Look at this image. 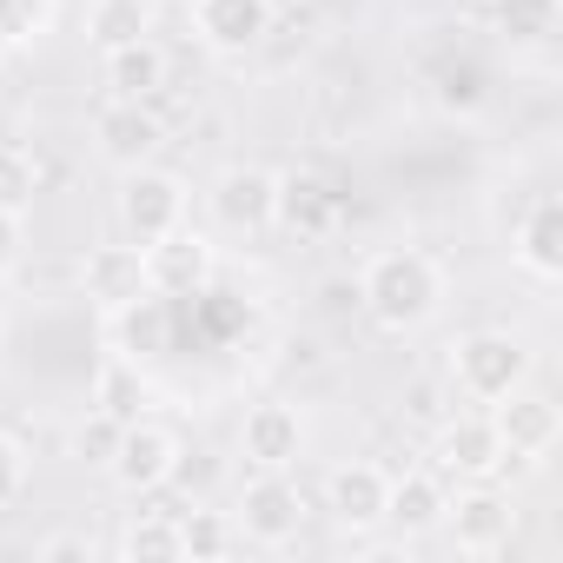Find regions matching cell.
Listing matches in <instances>:
<instances>
[{"label":"cell","instance_id":"obj_1","mask_svg":"<svg viewBox=\"0 0 563 563\" xmlns=\"http://www.w3.org/2000/svg\"><path fill=\"white\" fill-rule=\"evenodd\" d=\"M358 306L378 332L405 339V332H424L438 312H444V265L418 245H385L365 258L358 272Z\"/></svg>","mask_w":563,"mask_h":563},{"label":"cell","instance_id":"obj_2","mask_svg":"<svg viewBox=\"0 0 563 563\" xmlns=\"http://www.w3.org/2000/svg\"><path fill=\"white\" fill-rule=\"evenodd\" d=\"M179 457H186L179 431L140 411V418H126V424L113 431V444H107L100 464H107L113 490H126V497H159V490L179 477Z\"/></svg>","mask_w":563,"mask_h":563},{"label":"cell","instance_id":"obj_3","mask_svg":"<svg viewBox=\"0 0 563 563\" xmlns=\"http://www.w3.org/2000/svg\"><path fill=\"white\" fill-rule=\"evenodd\" d=\"M186 206H192V192H186V179H179L173 166L146 159V166H126V173H120L113 219H120V232H126L133 245H153L159 232L186 225Z\"/></svg>","mask_w":563,"mask_h":563},{"label":"cell","instance_id":"obj_4","mask_svg":"<svg viewBox=\"0 0 563 563\" xmlns=\"http://www.w3.org/2000/svg\"><path fill=\"white\" fill-rule=\"evenodd\" d=\"M438 530L451 537L457 556H504L510 537H517V504H510V490H504L497 477H490V484H457V490L444 497Z\"/></svg>","mask_w":563,"mask_h":563},{"label":"cell","instance_id":"obj_5","mask_svg":"<svg viewBox=\"0 0 563 563\" xmlns=\"http://www.w3.org/2000/svg\"><path fill=\"white\" fill-rule=\"evenodd\" d=\"M451 385L471 405H497L504 391L530 385V345L510 332H464L451 345Z\"/></svg>","mask_w":563,"mask_h":563},{"label":"cell","instance_id":"obj_6","mask_svg":"<svg viewBox=\"0 0 563 563\" xmlns=\"http://www.w3.org/2000/svg\"><path fill=\"white\" fill-rule=\"evenodd\" d=\"M232 530L258 550H286L299 530H306V490L292 484V471H252L239 484V510H232Z\"/></svg>","mask_w":563,"mask_h":563},{"label":"cell","instance_id":"obj_7","mask_svg":"<svg viewBox=\"0 0 563 563\" xmlns=\"http://www.w3.org/2000/svg\"><path fill=\"white\" fill-rule=\"evenodd\" d=\"M345 219V192L319 166H286L272 173V225L286 239H332Z\"/></svg>","mask_w":563,"mask_h":563},{"label":"cell","instance_id":"obj_8","mask_svg":"<svg viewBox=\"0 0 563 563\" xmlns=\"http://www.w3.org/2000/svg\"><path fill=\"white\" fill-rule=\"evenodd\" d=\"M140 252H146V286L166 292V299H199L212 286V272H219V245L199 225H173Z\"/></svg>","mask_w":563,"mask_h":563},{"label":"cell","instance_id":"obj_9","mask_svg":"<svg viewBox=\"0 0 563 563\" xmlns=\"http://www.w3.org/2000/svg\"><path fill=\"white\" fill-rule=\"evenodd\" d=\"M107 339H113V352L133 358V365L166 358V352L179 345V299H166V292L146 286L140 299H126V306L107 312Z\"/></svg>","mask_w":563,"mask_h":563},{"label":"cell","instance_id":"obj_10","mask_svg":"<svg viewBox=\"0 0 563 563\" xmlns=\"http://www.w3.org/2000/svg\"><path fill=\"white\" fill-rule=\"evenodd\" d=\"M484 418L497 424V438H504V451L510 457H550L556 451V438H563V411H556V398H543V391H530V385H517V391H504L497 405H484Z\"/></svg>","mask_w":563,"mask_h":563},{"label":"cell","instance_id":"obj_11","mask_svg":"<svg viewBox=\"0 0 563 563\" xmlns=\"http://www.w3.org/2000/svg\"><path fill=\"white\" fill-rule=\"evenodd\" d=\"M431 464H438V477H457V484H490V477H504L510 451H504L497 424L477 411V418H451V424L438 431Z\"/></svg>","mask_w":563,"mask_h":563},{"label":"cell","instance_id":"obj_12","mask_svg":"<svg viewBox=\"0 0 563 563\" xmlns=\"http://www.w3.org/2000/svg\"><path fill=\"white\" fill-rule=\"evenodd\" d=\"M93 146H100V159L107 166H146V159H159V146H166V126H159V113H153V100H107L100 113H93Z\"/></svg>","mask_w":563,"mask_h":563},{"label":"cell","instance_id":"obj_13","mask_svg":"<svg viewBox=\"0 0 563 563\" xmlns=\"http://www.w3.org/2000/svg\"><path fill=\"white\" fill-rule=\"evenodd\" d=\"M239 457L252 471H292L306 457V418L286 398H258L239 424Z\"/></svg>","mask_w":563,"mask_h":563},{"label":"cell","instance_id":"obj_14","mask_svg":"<svg viewBox=\"0 0 563 563\" xmlns=\"http://www.w3.org/2000/svg\"><path fill=\"white\" fill-rule=\"evenodd\" d=\"M385 497H391V471H378V464H339L332 484H325V517L345 537H372V530H385Z\"/></svg>","mask_w":563,"mask_h":563},{"label":"cell","instance_id":"obj_15","mask_svg":"<svg viewBox=\"0 0 563 563\" xmlns=\"http://www.w3.org/2000/svg\"><path fill=\"white\" fill-rule=\"evenodd\" d=\"M192 34L206 54H252L272 34V0H192Z\"/></svg>","mask_w":563,"mask_h":563},{"label":"cell","instance_id":"obj_16","mask_svg":"<svg viewBox=\"0 0 563 563\" xmlns=\"http://www.w3.org/2000/svg\"><path fill=\"white\" fill-rule=\"evenodd\" d=\"M206 212H212V225H225V232H265L272 225V173L265 166H225L212 186H206Z\"/></svg>","mask_w":563,"mask_h":563},{"label":"cell","instance_id":"obj_17","mask_svg":"<svg viewBox=\"0 0 563 563\" xmlns=\"http://www.w3.org/2000/svg\"><path fill=\"white\" fill-rule=\"evenodd\" d=\"M80 292H87L100 312L140 299V292H146V252H140L133 239H120V245H87V258H80Z\"/></svg>","mask_w":563,"mask_h":563},{"label":"cell","instance_id":"obj_18","mask_svg":"<svg viewBox=\"0 0 563 563\" xmlns=\"http://www.w3.org/2000/svg\"><path fill=\"white\" fill-rule=\"evenodd\" d=\"M510 258L537 278V286H556V278H563V206L550 192H537L523 206V219L510 232Z\"/></svg>","mask_w":563,"mask_h":563},{"label":"cell","instance_id":"obj_19","mask_svg":"<svg viewBox=\"0 0 563 563\" xmlns=\"http://www.w3.org/2000/svg\"><path fill=\"white\" fill-rule=\"evenodd\" d=\"M166 47L146 34V41H126V47H107L100 54V87L107 100H159L166 93Z\"/></svg>","mask_w":563,"mask_h":563},{"label":"cell","instance_id":"obj_20","mask_svg":"<svg viewBox=\"0 0 563 563\" xmlns=\"http://www.w3.org/2000/svg\"><path fill=\"white\" fill-rule=\"evenodd\" d=\"M444 477L438 471H405V477H391V497H385V523L391 530H405V537H424V530H438V517H444Z\"/></svg>","mask_w":563,"mask_h":563},{"label":"cell","instance_id":"obj_21","mask_svg":"<svg viewBox=\"0 0 563 563\" xmlns=\"http://www.w3.org/2000/svg\"><path fill=\"white\" fill-rule=\"evenodd\" d=\"M146 411V365H133V358H107L100 372H93V418H107V424H126V418H140Z\"/></svg>","mask_w":563,"mask_h":563},{"label":"cell","instance_id":"obj_22","mask_svg":"<svg viewBox=\"0 0 563 563\" xmlns=\"http://www.w3.org/2000/svg\"><path fill=\"white\" fill-rule=\"evenodd\" d=\"M490 21L510 47H550L563 27V0H497Z\"/></svg>","mask_w":563,"mask_h":563},{"label":"cell","instance_id":"obj_23","mask_svg":"<svg viewBox=\"0 0 563 563\" xmlns=\"http://www.w3.org/2000/svg\"><path fill=\"white\" fill-rule=\"evenodd\" d=\"M146 34H153V8H146V0H93V8H87L93 54L126 47V41H146Z\"/></svg>","mask_w":563,"mask_h":563},{"label":"cell","instance_id":"obj_24","mask_svg":"<svg viewBox=\"0 0 563 563\" xmlns=\"http://www.w3.org/2000/svg\"><path fill=\"white\" fill-rule=\"evenodd\" d=\"M113 550H120L126 563H173V556H186V550H179V517L146 510V517H133V523L113 537Z\"/></svg>","mask_w":563,"mask_h":563},{"label":"cell","instance_id":"obj_25","mask_svg":"<svg viewBox=\"0 0 563 563\" xmlns=\"http://www.w3.org/2000/svg\"><path fill=\"white\" fill-rule=\"evenodd\" d=\"M34 199H41V166H34V153L14 146V140H0V212H8V219H27Z\"/></svg>","mask_w":563,"mask_h":563},{"label":"cell","instance_id":"obj_26","mask_svg":"<svg viewBox=\"0 0 563 563\" xmlns=\"http://www.w3.org/2000/svg\"><path fill=\"white\" fill-rule=\"evenodd\" d=\"M232 543H239V530H232L225 510H186V517H179V550H186L192 563L232 556Z\"/></svg>","mask_w":563,"mask_h":563},{"label":"cell","instance_id":"obj_27","mask_svg":"<svg viewBox=\"0 0 563 563\" xmlns=\"http://www.w3.org/2000/svg\"><path fill=\"white\" fill-rule=\"evenodd\" d=\"M438 107H451V113H477V107H484V74H477L471 60L444 67V74H438Z\"/></svg>","mask_w":563,"mask_h":563},{"label":"cell","instance_id":"obj_28","mask_svg":"<svg viewBox=\"0 0 563 563\" xmlns=\"http://www.w3.org/2000/svg\"><path fill=\"white\" fill-rule=\"evenodd\" d=\"M54 21V0H0V41H34Z\"/></svg>","mask_w":563,"mask_h":563},{"label":"cell","instance_id":"obj_29","mask_svg":"<svg viewBox=\"0 0 563 563\" xmlns=\"http://www.w3.org/2000/svg\"><path fill=\"white\" fill-rule=\"evenodd\" d=\"M21 490H27V444L14 431H0V510H8Z\"/></svg>","mask_w":563,"mask_h":563},{"label":"cell","instance_id":"obj_30","mask_svg":"<svg viewBox=\"0 0 563 563\" xmlns=\"http://www.w3.org/2000/svg\"><path fill=\"white\" fill-rule=\"evenodd\" d=\"M41 556H47V563H60V556H93V537L60 530V537H47V543H41Z\"/></svg>","mask_w":563,"mask_h":563},{"label":"cell","instance_id":"obj_31","mask_svg":"<svg viewBox=\"0 0 563 563\" xmlns=\"http://www.w3.org/2000/svg\"><path fill=\"white\" fill-rule=\"evenodd\" d=\"M14 252H21V219H8V212H0V272L14 265Z\"/></svg>","mask_w":563,"mask_h":563},{"label":"cell","instance_id":"obj_32","mask_svg":"<svg viewBox=\"0 0 563 563\" xmlns=\"http://www.w3.org/2000/svg\"><path fill=\"white\" fill-rule=\"evenodd\" d=\"M146 8H159V0H146Z\"/></svg>","mask_w":563,"mask_h":563}]
</instances>
